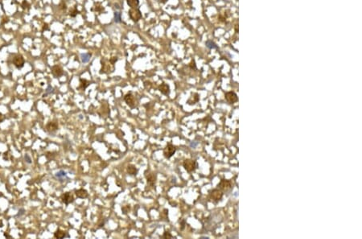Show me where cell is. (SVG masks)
<instances>
[{"mask_svg": "<svg viewBox=\"0 0 362 239\" xmlns=\"http://www.w3.org/2000/svg\"><path fill=\"white\" fill-rule=\"evenodd\" d=\"M126 3L131 8H137L139 5V0H126Z\"/></svg>", "mask_w": 362, "mask_h": 239, "instance_id": "21", "label": "cell"}, {"mask_svg": "<svg viewBox=\"0 0 362 239\" xmlns=\"http://www.w3.org/2000/svg\"><path fill=\"white\" fill-rule=\"evenodd\" d=\"M145 177L146 180V184L150 187H154L157 180V175L152 172H145Z\"/></svg>", "mask_w": 362, "mask_h": 239, "instance_id": "5", "label": "cell"}, {"mask_svg": "<svg viewBox=\"0 0 362 239\" xmlns=\"http://www.w3.org/2000/svg\"><path fill=\"white\" fill-rule=\"evenodd\" d=\"M75 195H76V196H77V198L85 199V198L88 197L89 193H88L87 191L85 190V189H84V188H81V189L75 191Z\"/></svg>", "mask_w": 362, "mask_h": 239, "instance_id": "15", "label": "cell"}, {"mask_svg": "<svg viewBox=\"0 0 362 239\" xmlns=\"http://www.w3.org/2000/svg\"><path fill=\"white\" fill-rule=\"evenodd\" d=\"M52 73L55 77H60L64 75V70L60 65H54L52 67Z\"/></svg>", "mask_w": 362, "mask_h": 239, "instance_id": "12", "label": "cell"}, {"mask_svg": "<svg viewBox=\"0 0 362 239\" xmlns=\"http://www.w3.org/2000/svg\"><path fill=\"white\" fill-rule=\"evenodd\" d=\"M55 176H56L58 180H60V181H63V180H64V178H66L67 174H66V172H64V171H63V170H60V171L57 172V173L55 174Z\"/></svg>", "mask_w": 362, "mask_h": 239, "instance_id": "20", "label": "cell"}, {"mask_svg": "<svg viewBox=\"0 0 362 239\" xmlns=\"http://www.w3.org/2000/svg\"><path fill=\"white\" fill-rule=\"evenodd\" d=\"M176 152V147L172 143H167L163 150V156L166 159H171Z\"/></svg>", "mask_w": 362, "mask_h": 239, "instance_id": "4", "label": "cell"}, {"mask_svg": "<svg viewBox=\"0 0 362 239\" xmlns=\"http://www.w3.org/2000/svg\"><path fill=\"white\" fill-rule=\"evenodd\" d=\"M92 10L93 11H96V12H99L100 14H102V13H103L105 11V8L103 7L101 3H97V5L95 4V5L93 6V7L92 8Z\"/></svg>", "mask_w": 362, "mask_h": 239, "instance_id": "19", "label": "cell"}, {"mask_svg": "<svg viewBox=\"0 0 362 239\" xmlns=\"http://www.w3.org/2000/svg\"><path fill=\"white\" fill-rule=\"evenodd\" d=\"M159 90L160 91V93H162V94H163V95L165 96H168L170 94V92H171V90H170V86L167 84H166V83H162L161 85L159 86Z\"/></svg>", "mask_w": 362, "mask_h": 239, "instance_id": "14", "label": "cell"}, {"mask_svg": "<svg viewBox=\"0 0 362 239\" xmlns=\"http://www.w3.org/2000/svg\"><path fill=\"white\" fill-rule=\"evenodd\" d=\"M59 7L60 8V9H62V10H66V8H67V7H66V3H64V1H62L61 3H60Z\"/></svg>", "mask_w": 362, "mask_h": 239, "instance_id": "30", "label": "cell"}, {"mask_svg": "<svg viewBox=\"0 0 362 239\" xmlns=\"http://www.w3.org/2000/svg\"><path fill=\"white\" fill-rule=\"evenodd\" d=\"M183 166L184 167V169L186 170L187 172H189V173L195 172L198 167V164L197 163H196V161L190 159H185L184 161V163H183Z\"/></svg>", "mask_w": 362, "mask_h": 239, "instance_id": "1", "label": "cell"}, {"mask_svg": "<svg viewBox=\"0 0 362 239\" xmlns=\"http://www.w3.org/2000/svg\"><path fill=\"white\" fill-rule=\"evenodd\" d=\"M124 101L126 103V105H128L129 107H131V109H134L136 107V101H135V98L134 96L131 93H126L125 97H124Z\"/></svg>", "mask_w": 362, "mask_h": 239, "instance_id": "6", "label": "cell"}, {"mask_svg": "<svg viewBox=\"0 0 362 239\" xmlns=\"http://www.w3.org/2000/svg\"><path fill=\"white\" fill-rule=\"evenodd\" d=\"M23 214H24V209L22 208V209H20V211H19V214H18V215H17V217L21 216V215H23Z\"/></svg>", "mask_w": 362, "mask_h": 239, "instance_id": "35", "label": "cell"}, {"mask_svg": "<svg viewBox=\"0 0 362 239\" xmlns=\"http://www.w3.org/2000/svg\"><path fill=\"white\" fill-rule=\"evenodd\" d=\"M46 131L49 132V133H50V134H53V133H55L56 131L58 130V128H59V126H58V123L57 122H49V123L46 125Z\"/></svg>", "mask_w": 362, "mask_h": 239, "instance_id": "11", "label": "cell"}, {"mask_svg": "<svg viewBox=\"0 0 362 239\" xmlns=\"http://www.w3.org/2000/svg\"><path fill=\"white\" fill-rule=\"evenodd\" d=\"M4 119H5V117H4L3 114L0 112V122H2Z\"/></svg>", "mask_w": 362, "mask_h": 239, "instance_id": "34", "label": "cell"}, {"mask_svg": "<svg viewBox=\"0 0 362 239\" xmlns=\"http://www.w3.org/2000/svg\"><path fill=\"white\" fill-rule=\"evenodd\" d=\"M185 225H186V221H185V220H182L181 222H180V229H181V230H184V229Z\"/></svg>", "mask_w": 362, "mask_h": 239, "instance_id": "32", "label": "cell"}, {"mask_svg": "<svg viewBox=\"0 0 362 239\" xmlns=\"http://www.w3.org/2000/svg\"><path fill=\"white\" fill-rule=\"evenodd\" d=\"M90 85V82L89 81H87L86 79H82V78H81L80 79V85L79 87L77 88L78 90H85L86 88L89 86V85Z\"/></svg>", "mask_w": 362, "mask_h": 239, "instance_id": "17", "label": "cell"}, {"mask_svg": "<svg viewBox=\"0 0 362 239\" xmlns=\"http://www.w3.org/2000/svg\"><path fill=\"white\" fill-rule=\"evenodd\" d=\"M232 188V184L231 183H230V181H229V180H221V182H220V184H218V188L219 189H221L222 192H227V191H229V189H231Z\"/></svg>", "mask_w": 362, "mask_h": 239, "instance_id": "10", "label": "cell"}, {"mask_svg": "<svg viewBox=\"0 0 362 239\" xmlns=\"http://www.w3.org/2000/svg\"><path fill=\"white\" fill-rule=\"evenodd\" d=\"M24 159H25V162L27 163V164H31V158L30 156H29L28 154H25V155H24Z\"/></svg>", "mask_w": 362, "mask_h": 239, "instance_id": "28", "label": "cell"}, {"mask_svg": "<svg viewBox=\"0 0 362 239\" xmlns=\"http://www.w3.org/2000/svg\"><path fill=\"white\" fill-rule=\"evenodd\" d=\"M54 237L56 238L62 239L64 238L65 237H69V235L68 234H66V233L64 231H63V230H61V229H57V231L54 233Z\"/></svg>", "mask_w": 362, "mask_h": 239, "instance_id": "18", "label": "cell"}, {"mask_svg": "<svg viewBox=\"0 0 362 239\" xmlns=\"http://www.w3.org/2000/svg\"><path fill=\"white\" fill-rule=\"evenodd\" d=\"M225 99L229 103H234L237 102V95L234 92H227L225 93Z\"/></svg>", "mask_w": 362, "mask_h": 239, "instance_id": "13", "label": "cell"}, {"mask_svg": "<svg viewBox=\"0 0 362 239\" xmlns=\"http://www.w3.org/2000/svg\"><path fill=\"white\" fill-rule=\"evenodd\" d=\"M118 57H111L110 59V62L112 64H114L116 63V62L118 61Z\"/></svg>", "mask_w": 362, "mask_h": 239, "instance_id": "31", "label": "cell"}, {"mask_svg": "<svg viewBox=\"0 0 362 239\" xmlns=\"http://www.w3.org/2000/svg\"><path fill=\"white\" fill-rule=\"evenodd\" d=\"M91 56H92L91 53H84V54H81V61H82L83 63H87V62L90 61Z\"/></svg>", "mask_w": 362, "mask_h": 239, "instance_id": "23", "label": "cell"}, {"mask_svg": "<svg viewBox=\"0 0 362 239\" xmlns=\"http://www.w3.org/2000/svg\"><path fill=\"white\" fill-rule=\"evenodd\" d=\"M4 236H5V237H8V238H11V237L9 236V235H7V234H4Z\"/></svg>", "mask_w": 362, "mask_h": 239, "instance_id": "36", "label": "cell"}, {"mask_svg": "<svg viewBox=\"0 0 362 239\" xmlns=\"http://www.w3.org/2000/svg\"><path fill=\"white\" fill-rule=\"evenodd\" d=\"M189 66H190L192 69H196V63H195V60H192V62H191L190 64H189Z\"/></svg>", "mask_w": 362, "mask_h": 239, "instance_id": "33", "label": "cell"}, {"mask_svg": "<svg viewBox=\"0 0 362 239\" xmlns=\"http://www.w3.org/2000/svg\"><path fill=\"white\" fill-rule=\"evenodd\" d=\"M21 7H22V8H23V10H30V8H31L30 3H29L27 0H23V2H22V4H21Z\"/></svg>", "mask_w": 362, "mask_h": 239, "instance_id": "24", "label": "cell"}, {"mask_svg": "<svg viewBox=\"0 0 362 239\" xmlns=\"http://www.w3.org/2000/svg\"><path fill=\"white\" fill-rule=\"evenodd\" d=\"M173 238V236L168 231H165L163 234V238Z\"/></svg>", "mask_w": 362, "mask_h": 239, "instance_id": "27", "label": "cell"}, {"mask_svg": "<svg viewBox=\"0 0 362 239\" xmlns=\"http://www.w3.org/2000/svg\"><path fill=\"white\" fill-rule=\"evenodd\" d=\"M130 208H131V207H130V205H126V206H123L122 208V213H123L124 214H126L127 213L129 212V210H130Z\"/></svg>", "mask_w": 362, "mask_h": 239, "instance_id": "29", "label": "cell"}, {"mask_svg": "<svg viewBox=\"0 0 362 239\" xmlns=\"http://www.w3.org/2000/svg\"><path fill=\"white\" fill-rule=\"evenodd\" d=\"M206 45H207V47L209 48V49H216V45L215 44V43H213V42L211 41V40H208V41L206 42Z\"/></svg>", "mask_w": 362, "mask_h": 239, "instance_id": "25", "label": "cell"}, {"mask_svg": "<svg viewBox=\"0 0 362 239\" xmlns=\"http://www.w3.org/2000/svg\"><path fill=\"white\" fill-rule=\"evenodd\" d=\"M102 69L100 70L101 74H108V73H111L114 71V64H112L109 61H105V60H102Z\"/></svg>", "mask_w": 362, "mask_h": 239, "instance_id": "2", "label": "cell"}, {"mask_svg": "<svg viewBox=\"0 0 362 239\" xmlns=\"http://www.w3.org/2000/svg\"><path fill=\"white\" fill-rule=\"evenodd\" d=\"M223 192L221 190V189H219V188H216V189H213V191H211L210 193V198L213 200L214 202H218L219 201H221V199H222V197H223Z\"/></svg>", "mask_w": 362, "mask_h": 239, "instance_id": "7", "label": "cell"}, {"mask_svg": "<svg viewBox=\"0 0 362 239\" xmlns=\"http://www.w3.org/2000/svg\"><path fill=\"white\" fill-rule=\"evenodd\" d=\"M13 64L16 66V69H20L24 66L25 64V60L23 58L22 55H17L16 57L13 58Z\"/></svg>", "mask_w": 362, "mask_h": 239, "instance_id": "8", "label": "cell"}, {"mask_svg": "<svg viewBox=\"0 0 362 239\" xmlns=\"http://www.w3.org/2000/svg\"><path fill=\"white\" fill-rule=\"evenodd\" d=\"M61 201L64 205H70L74 201V197H73V195L72 193H69V192H66L64 194H62Z\"/></svg>", "mask_w": 362, "mask_h": 239, "instance_id": "9", "label": "cell"}, {"mask_svg": "<svg viewBox=\"0 0 362 239\" xmlns=\"http://www.w3.org/2000/svg\"><path fill=\"white\" fill-rule=\"evenodd\" d=\"M126 172L130 176H136L139 172V169L137 168L135 165L129 164L126 167Z\"/></svg>", "mask_w": 362, "mask_h": 239, "instance_id": "16", "label": "cell"}, {"mask_svg": "<svg viewBox=\"0 0 362 239\" xmlns=\"http://www.w3.org/2000/svg\"><path fill=\"white\" fill-rule=\"evenodd\" d=\"M79 14V10H77V8L76 6H74V7H72V8H70L69 10V16L72 17V18H75L76 16H77Z\"/></svg>", "mask_w": 362, "mask_h": 239, "instance_id": "22", "label": "cell"}, {"mask_svg": "<svg viewBox=\"0 0 362 239\" xmlns=\"http://www.w3.org/2000/svg\"><path fill=\"white\" fill-rule=\"evenodd\" d=\"M129 16L134 23L139 22L142 19V13L139 8H131L129 10Z\"/></svg>", "mask_w": 362, "mask_h": 239, "instance_id": "3", "label": "cell"}, {"mask_svg": "<svg viewBox=\"0 0 362 239\" xmlns=\"http://www.w3.org/2000/svg\"><path fill=\"white\" fill-rule=\"evenodd\" d=\"M114 20H115L116 23H120L121 22V13L120 12L114 13Z\"/></svg>", "mask_w": 362, "mask_h": 239, "instance_id": "26", "label": "cell"}]
</instances>
